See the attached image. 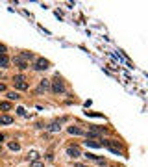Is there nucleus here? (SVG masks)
I'll return each instance as SVG.
<instances>
[{
  "label": "nucleus",
  "mask_w": 148,
  "mask_h": 167,
  "mask_svg": "<svg viewBox=\"0 0 148 167\" xmlns=\"http://www.w3.org/2000/svg\"><path fill=\"white\" fill-rule=\"evenodd\" d=\"M33 69L35 71H47L48 69V61L44 58H37V59H35V63H33Z\"/></svg>",
  "instance_id": "3"
},
{
  "label": "nucleus",
  "mask_w": 148,
  "mask_h": 167,
  "mask_svg": "<svg viewBox=\"0 0 148 167\" xmlns=\"http://www.w3.org/2000/svg\"><path fill=\"white\" fill-rule=\"evenodd\" d=\"M0 154H2V149H0Z\"/></svg>",
  "instance_id": "24"
},
{
  "label": "nucleus",
  "mask_w": 148,
  "mask_h": 167,
  "mask_svg": "<svg viewBox=\"0 0 148 167\" xmlns=\"http://www.w3.org/2000/svg\"><path fill=\"white\" fill-rule=\"evenodd\" d=\"M6 54V47H4V45H0V56H4Z\"/></svg>",
  "instance_id": "21"
},
{
  "label": "nucleus",
  "mask_w": 148,
  "mask_h": 167,
  "mask_svg": "<svg viewBox=\"0 0 148 167\" xmlns=\"http://www.w3.org/2000/svg\"><path fill=\"white\" fill-rule=\"evenodd\" d=\"M8 99H9V100H19V99H20V95H19V93H15V91H9V93H8Z\"/></svg>",
  "instance_id": "14"
},
{
  "label": "nucleus",
  "mask_w": 148,
  "mask_h": 167,
  "mask_svg": "<svg viewBox=\"0 0 148 167\" xmlns=\"http://www.w3.org/2000/svg\"><path fill=\"white\" fill-rule=\"evenodd\" d=\"M19 58H20V59H24V61H26V59H33V54H32V52H22V54L19 56Z\"/></svg>",
  "instance_id": "12"
},
{
  "label": "nucleus",
  "mask_w": 148,
  "mask_h": 167,
  "mask_svg": "<svg viewBox=\"0 0 148 167\" xmlns=\"http://www.w3.org/2000/svg\"><path fill=\"white\" fill-rule=\"evenodd\" d=\"M44 164H43V161H41V160H35V161H32V167H43Z\"/></svg>",
  "instance_id": "18"
},
{
  "label": "nucleus",
  "mask_w": 148,
  "mask_h": 167,
  "mask_svg": "<svg viewBox=\"0 0 148 167\" xmlns=\"http://www.w3.org/2000/svg\"><path fill=\"white\" fill-rule=\"evenodd\" d=\"M8 65H9V58H8V56L6 54H4V56H0V67H8Z\"/></svg>",
  "instance_id": "11"
},
{
  "label": "nucleus",
  "mask_w": 148,
  "mask_h": 167,
  "mask_svg": "<svg viewBox=\"0 0 148 167\" xmlns=\"http://www.w3.org/2000/svg\"><path fill=\"white\" fill-rule=\"evenodd\" d=\"M59 128H61V126H59V123H52V124L48 126V130H50V132H58Z\"/></svg>",
  "instance_id": "16"
},
{
  "label": "nucleus",
  "mask_w": 148,
  "mask_h": 167,
  "mask_svg": "<svg viewBox=\"0 0 148 167\" xmlns=\"http://www.w3.org/2000/svg\"><path fill=\"white\" fill-rule=\"evenodd\" d=\"M41 158V156H39V152H37V150H30V152H28V156H26V160L30 161V164H32V161H35V160H39Z\"/></svg>",
  "instance_id": "6"
},
{
  "label": "nucleus",
  "mask_w": 148,
  "mask_h": 167,
  "mask_svg": "<svg viewBox=\"0 0 148 167\" xmlns=\"http://www.w3.org/2000/svg\"><path fill=\"white\" fill-rule=\"evenodd\" d=\"M9 149L11 150H20V143H17V141H9Z\"/></svg>",
  "instance_id": "13"
},
{
  "label": "nucleus",
  "mask_w": 148,
  "mask_h": 167,
  "mask_svg": "<svg viewBox=\"0 0 148 167\" xmlns=\"http://www.w3.org/2000/svg\"><path fill=\"white\" fill-rule=\"evenodd\" d=\"M50 87H52L54 93H63V91H65V84L61 82V78L58 76V78H54L52 82H50Z\"/></svg>",
  "instance_id": "2"
},
{
  "label": "nucleus",
  "mask_w": 148,
  "mask_h": 167,
  "mask_svg": "<svg viewBox=\"0 0 148 167\" xmlns=\"http://www.w3.org/2000/svg\"><path fill=\"white\" fill-rule=\"evenodd\" d=\"M17 113H19V115H22V117H24V115H26V110H24V108H17Z\"/></svg>",
  "instance_id": "20"
},
{
  "label": "nucleus",
  "mask_w": 148,
  "mask_h": 167,
  "mask_svg": "<svg viewBox=\"0 0 148 167\" xmlns=\"http://www.w3.org/2000/svg\"><path fill=\"white\" fill-rule=\"evenodd\" d=\"M0 91H6V85L4 84H0Z\"/></svg>",
  "instance_id": "22"
},
{
  "label": "nucleus",
  "mask_w": 148,
  "mask_h": 167,
  "mask_svg": "<svg viewBox=\"0 0 148 167\" xmlns=\"http://www.w3.org/2000/svg\"><path fill=\"white\" fill-rule=\"evenodd\" d=\"M0 110H2V111H9V110H11V104H9V102H0Z\"/></svg>",
  "instance_id": "15"
},
{
  "label": "nucleus",
  "mask_w": 148,
  "mask_h": 167,
  "mask_svg": "<svg viewBox=\"0 0 148 167\" xmlns=\"http://www.w3.org/2000/svg\"><path fill=\"white\" fill-rule=\"evenodd\" d=\"M50 87V80H41V82H39V87H37V91H39V93H41V91H47Z\"/></svg>",
  "instance_id": "7"
},
{
  "label": "nucleus",
  "mask_w": 148,
  "mask_h": 167,
  "mask_svg": "<svg viewBox=\"0 0 148 167\" xmlns=\"http://www.w3.org/2000/svg\"><path fill=\"white\" fill-rule=\"evenodd\" d=\"M67 154L70 156V158H78V156H81V152H80L78 147H69V149H67Z\"/></svg>",
  "instance_id": "5"
},
{
  "label": "nucleus",
  "mask_w": 148,
  "mask_h": 167,
  "mask_svg": "<svg viewBox=\"0 0 148 167\" xmlns=\"http://www.w3.org/2000/svg\"><path fill=\"white\" fill-rule=\"evenodd\" d=\"M69 134H72V136H81L83 132H81V128H78V126H69Z\"/></svg>",
  "instance_id": "10"
},
{
  "label": "nucleus",
  "mask_w": 148,
  "mask_h": 167,
  "mask_svg": "<svg viewBox=\"0 0 148 167\" xmlns=\"http://www.w3.org/2000/svg\"><path fill=\"white\" fill-rule=\"evenodd\" d=\"M15 65H19V69H22V71H24V69H28V63L24 61V59H20L19 56L15 58Z\"/></svg>",
  "instance_id": "8"
},
{
  "label": "nucleus",
  "mask_w": 148,
  "mask_h": 167,
  "mask_svg": "<svg viewBox=\"0 0 148 167\" xmlns=\"http://www.w3.org/2000/svg\"><path fill=\"white\" fill-rule=\"evenodd\" d=\"M85 158H87V160H98V156H96V154H91V152H87V154H85Z\"/></svg>",
  "instance_id": "19"
},
{
  "label": "nucleus",
  "mask_w": 148,
  "mask_h": 167,
  "mask_svg": "<svg viewBox=\"0 0 148 167\" xmlns=\"http://www.w3.org/2000/svg\"><path fill=\"white\" fill-rule=\"evenodd\" d=\"M13 84H15V87H17V89H20V91H26V89H28L26 78H24L22 74H17V76L13 78Z\"/></svg>",
  "instance_id": "1"
},
{
  "label": "nucleus",
  "mask_w": 148,
  "mask_h": 167,
  "mask_svg": "<svg viewBox=\"0 0 148 167\" xmlns=\"http://www.w3.org/2000/svg\"><path fill=\"white\" fill-rule=\"evenodd\" d=\"M2 141H4V134H0V143H2Z\"/></svg>",
  "instance_id": "23"
},
{
  "label": "nucleus",
  "mask_w": 148,
  "mask_h": 167,
  "mask_svg": "<svg viewBox=\"0 0 148 167\" xmlns=\"http://www.w3.org/2000/svg\"><path fill=\"white\" fill-rule=\"evenodd\" d=\"M13 123V117L9 115H0V124H11Z\"/></svg>",
  "instance_id": "9"
},
{
  "label": "nucleus",
  "mask_w": 148,
  "mask_h": 167,
  "mask_svg": "<svg viewBox=\"0 0 148 167\" xmlns=\"http://www.w3.org/2000/svg\"><path fill=\"white\" fill-rule=\"evenodd\" d=\"M102 145H106V147H108V149L111 150V152H115V154H119V152H120V147L117 145V141H113V139H111V141H104Z\"/></svg>",
  "instance_id": "4"
},
{
  "label": "nucleus",
  "mask_w": 148,
  "mask_h": 167,
  "mask_svg": "<svg viewBox=\"0 0 148 167\" xmlns=\"http://www.w3.org/2000/svg\"><path fill=\"white\" fill-rule=\"evenodd\" d=\"M85 143H87V147H102L100 141H85Z\"/></svg>",
  "instance_id": "17"
}]
</instances>
